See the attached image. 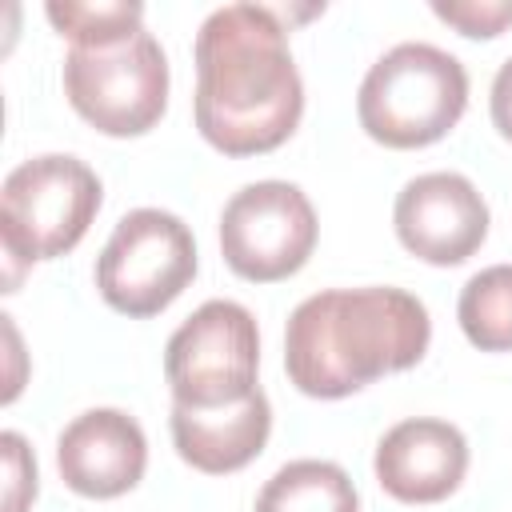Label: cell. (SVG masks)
<instances>
[{
	"label": "cell",
	"instance_id": "18",
	"mask_svg": "<svg viewBox=\"0 0 512 512\" xmlns=\"http://www.w3.org/2000/svg\"><path fill=\"white\" fill-rule=\"evenodd\" d=\"M488 108H492L496 132L512 144V56L500 64V72H496V80H492V100H488Z\"/></svg>",
	"mask_w": 512,
	"mask_h": 512
},
{
	"label": "cell",
	"instance_id": "14",
	"mask_svg": "<svg viewBox=\"0 0 512 512\" xmlns=\"http://www.w3.org/2000/svg\"><path fill=\"white\" fill-rule=\"evenodd\" d=\"M460 332L480 352H512V264L480 268L456 300Z\"/></svg>",
	"mask_w": 512,
	"mask_h": 512
},
{
	"label": "cell",
	"instance_id": "11",
	"mask_svg": "<svg viewBox=\"0 0 512 512\" xmlns=\"http://www.w3.org/2000/svg\"><path fill=\"white\" fill-rule=\"evenodd\" d=\"M376 484L400 504H436L468 472V440L456 424L412 416L392 424L376 444Z\"/></svg>",
	"mask_w": 512,
	"mask_h": 512
},
{
	"label": "cell",
	"instance_id": "7",
	"mask_svg": "<svg viewBox=\"0 0 512 512\" xmlns=\"http://www.w3.org/2000/svg\"><path fill=\"white\" fill-rule=\"evenodd\" d=\"M256 316L236 300L200 304L164 348V380L180 408H228L260 392Z\"/></svg>",
	"mask_w": 512,
	"mask_h": 512
},
{
	"label": "cell",
	"instance_id": "6",
	"mask_svg": "<svg viewBox=\"0 0 512 512\" xmlns=\"http://www.w3.org/2000/svg\"><path fill=\"white\" fill-rule=\"evenodd\" d=\"M196 276L192 228L164 208H132L96 256V292L120 316L164 312Z\"/></svg>",
	"mask_w": 512,
	"mask_h": 512
},
{
	"label": "cell",
	"instance_id": "3",
	"mask_svg": "<svg viewBox=\"0 0 512 512\" xmlns=\"http://www.w3.org/2000/svg\"><path fill=\"white\" fill-rule=\"evenodd\" d=\"M468 108L464 64L424 40L388 48L360 80V128L384 148H428L444 140Z\"/></svg>",
	"mask_w": 512,
	"mask_h": 512
},
{
	"label": "cell",
	"instance_id": "17",
	"mask_svg": "<svg viewBox=\"0 0 512 512\" xmlns=\"http://www.w3.org/2000/svg\"><path fill=\"white\" fill-rule=\"evenodd\" d=\"M4 448V468H8V492H4V512H24L36 500V456L28 452L20 432L0 436Z\"/></svg>",
	"mask_w": 512,
	"mask_h": 512
},
{
	"label": "cell",
	"instance_id": "10",
	"mask_svg": "<svg viewBox=\"0 0 512 512\" xmlns=\"http://www.w3.org/2000/svg\"><path fill=\"white\" fill-rule=\"evenodd\" d=\"M60 480L88 500H116L144 480V428L120 408H88L64 424L56 440Z\"/></svg>",
	"mask_w": 512,
	"mask_h": 512
},
{
	"label": "cell",
	"instance_id": "5",
	"mask_svg": "<svg viewBox=\"0 0 512 512\" xmlns=\"http://www.w3.org/2000/svg\"><path fill=\"white\" fill-rule=\"evenodd\" d=\"M64 96L104 136H144L168 108V56L152 32L104 48H68Z\"/></svg>",
	"mask_w": 512,
	"mask_h": 512
},
{
	"label": "cell",
	"instance_id": "16",
	"mask_svg": "<svg viewBox=\"0 0 512 512\" xmlns=\"http://www.w3.org/2000/svg\"><path fill=\"white\" fill-rule=\"evenodd\" d=\"M432 16L452 24L460 36L492 40L512 24V0H432Z\"/></svg>",
	"mask_w": 512,
	"mask_h": 512
},
{
	"label": "cell",
	"instance_id": "15",
	"mask_svg": "<svg viewBox=\"0 0 512 512\" xmlns=\"http://www.w3.org/2000/svg\"><path fill=\"white\" fill-rule=\"evenodd\" d=\"M52 28L72 40V48H104L136 36L144 28V4L116 0V4H80V0H52L44 8Z\"/></svg>",
	"mask_w": 512,
	"mask_h": 512
},
{
	"label": "cell",
	"instance_id": "8",
	"mask_svg": "<svg viewBox=\"0 0 512 512\" xmlns=\"http://www.w3.org/2000/svg\"><path fill=\"white\" fill-rule=\"evenodd\" d=\"M316 236V208L300 184L288 180L244 184L220 212V256L252 284L296 276L312 256Z\"/></svg>",
	"mask_w": 512,
	"mask_h": 512
},
{
	"label": "cell",
	"instance_id": "4",
	"mask_svg": "<svg viewBox=\"0 0 512 512\" xmlns=\"http://www.w3.org/2000/svg\"><path fill=\"white\" fill-rule=\"evenodd\" d=\"M100 204V176L68 152H44L16 164L0 188V240L12 264L4 292H12L16 268L72 252L92 228Z\"/></svg>",
	"mask_w": 512,
	"mask_h": 512
},
{
	"label": "cell",
	"instance_id": "13",
	"mask_svg": "<svg viewBox=\"0 0 512 512\" xmlns=\"http://www.w3.org/2000/svg\"><path fill=\"white\" fill-rule=\"evenodd\" d=\"M256 512H360V496L340 464L288 460L264 480Z\"/></svg>",
	"mask_w": 512,
	"mask_h": 512
},
{
	"label": "cell",
	"instance_id": "9",
	"mask_svg": "<svg viewBox=\"0 0 512 512\" xmlns=\"http://www.w3.org/2000/svg\"><path fill=\"white\" fill-rule=\"evenodd\" d=\"M488 204L480 188L460 172L412 176L392 204L396 240L424 264H464L488 240Z\"/></svg>",
	"mask_w": 512,
	"mask_h": 512
},
{
	"label": "cell",
	"instance_id": "2",
	"mask_svg": "<svg viewBox=\"0 0 512 512\" xmlns=\"http://www.w3.org/2000/svg\"><path fill=\"white\" fill-rule=\"evenodd\" d=\"M432 320L424 300L392 284L328 288L300 300L284 328L288 380L312 400H344L364 384L424 360Z\"/></svg>",
	"mask_w": 512,
	"mask_h": 512
},
{
	"label": "cell",
	"instance_id": "1",
	"mask_svg": "<svg viewBox=\"0 0 512 512\" xmlns=\"http://www.w3.org/2000/svg\"><path fill=\"white\" fill-rule=\"evenodd\" d=\"M192 116L224 156H260L296 132L304 80L288 48L284 8L224 4L200 24Z\"/></svg>",
	"mask_w": 512,
	"mask_h": 512
},
{
	"label": "cell",
	"instance_id": "12",
	"mask_svg": "<svg viewBox=\"0 0 512 512\" xmlns=\"http://www.w3.org/2000/svg\"><path fill=\"white\" fill-rule=\"evenodd\" d=\"M168 428H172V444L184 464H192L204 476H228L264 452L268 432H272V404L264 388L228 408L172 404Z\"/></svg>",
	"mask_w": 512,
	"mask_h": 512
}]
</instances>
